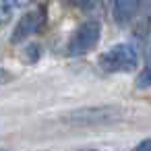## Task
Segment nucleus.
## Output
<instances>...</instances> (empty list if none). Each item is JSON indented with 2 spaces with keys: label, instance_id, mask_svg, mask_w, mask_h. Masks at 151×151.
Returning <instances> with one entry per match:
<instances>
[{
  "label": "nucleus",
  "instance_id": "obj_2",
  "mask_svg": "<svg viewBox=\"0 0 151 151\" xmlns=\"http://www.w3.org/2000/svg\"><path fill=\"white\" fill-rule=\"evenodd\" d=\"M99 35H101V27L97 21H87L83 23L70 37L68 42V54L70 56H81L89 50L95 48V44L99 42Z\"/></svg>",
  "mask_w": 151,
  "mask_h": 151
},
{
  "label": "nucleus",
  "instance_id": "obj_5",
  "mask_svg": "<svg viewBox=\"0 0 151 151\" xmlns=\"http://www.w3.org/2000/svg\"><path fill=\"white\" fill-rule=\"evenodd\" d=\"M137 85H139L141 89L151 87V66H147V68H143V70L139 73V77H137Z\"/></svg>",
  "mask_w": 151,
  "mask_h": 151
},
{
  "label": "nucleus",
  "instance_id": "obj_1",
  "mask_svg": "<svg viewBox=\"0 0 151 151\" xmlns=\"http://www.w3.org/2000/svg\"><path fill=\"white\" fill-rule=\"evenodd\" d=\"M137 62H139V56H137V50L130 44L112 46L97 60L99 68L106 70V73H130V70L137 68Z\"/></svg>",
  "mask_w": 151,
  "mask_h": 151
},
{
  "label": "nucleus",
  "instance_id": "obj_3",
  "mask_svg": "<svg viewBox=\"0 0 151 151\" xmlns=\"http://www.w3.org/2000/svg\"><path fill=\"white\" fill-rule=\"evenodd\" d=\"M40 19H42V13H37V11H31V13L23 15L19 25L13 31V42L17 44V42H23L25 37H31L40 27Z\"/></svg>",
  "mask_w": 151,
  "mask_h": 151
},
{
  "label": "nucleus",
  "instance_id": "obj_8",
  "mask_svg": "<svg viewBox=\"0 0 151 151\" xmlns=\"http://www.w3.org/2000/svg\"><path fill=\"white\" fill-rule=\"evenodd\" d=\"M11 2H13L15 6H23V4H27V2H31V0H11Z\"/></svg>",
  "mask_w": 151,
  "mask_h": 151
},
{
  "label": "nucleus",
  "instance_id": "obj_9",
  "mask_svg": "<svg viewBox=\"0 0 151 151\" xmlns=\"http://www.w3.org/2000/svg\"><path fill=\"white\" fill-rule=\"evenodd\" d=\"M141 4L147 6V13H151V0H141Z\"/></svg>",
  "mask_w": 151,
  "mask_h": 151
},
{
  "label": "nucleus",
  "instance_id": "obj_4",
  "mask_svg": "<svg viewBox=\"0 0 151 151\" xmlns=\"http://www.w3.org/2000/svg\"><path fill=\"white\" fill-rule=\"evenodd\" d=\"M141 6V0H114L112 4V17L116 23L120 25H126L139 11Z\"/></svg>",
  "mask_w": 151,
  "mask_h": 151
},
{
  "label": "nucleus",
  "instance_id": "obj_6",
  "mask_svg": "<svg viewBox=\"0 0 151 151\" xmlns=\"http://www.w3.org/2000/svg\"><path fill=\"white\" fill-rule=\"evenodd\" d=\"M11 19V4L9 0H0V25Z\"/></svg>",
  "mask_w": 151,
  "mask_h": 151
},
{
  "label": "nucleus",
  "instance_id": "obj_7",
  "mask_svg": "<svg viewBox=\"0 0 151 151\" xmlns=\"http://www.w3.org/2000/svg\"><path fill=\"white\" fill-rule=\"evenodd\" d=\"M139 149H151V139H147V141H143V143L139 145Z\"/></svg>",
  "mask_w": 151,
  "mask_h": 151
}]
</instances>
